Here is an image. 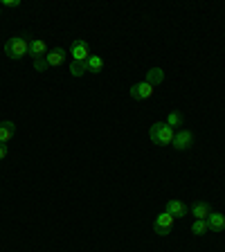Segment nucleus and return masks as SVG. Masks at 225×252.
I'll list each match as a JSON object with an SVG mask.
<instances>
[{
    "instance_id": "nucleus-13",
    "label": "nucleus",
    "mask_w": 225,
    "mask_h": 252,
    "mask_svg": "<svg viewBox=\"0 0 225 252\" xmlns=\"http://www.w3.org/2000/svg\"><path fill=\"white\" fill-rule=\"evenodd\" d=\"M164 81V70L162 68H151L147 72V84H151L153 88H156V86H160Z\"/></svg>"
},
{
    "instance_id": "nucleus-9",
    "label": "nucleus",
    "mask_w": 225,
    "mask_h": 252,
    "mask_svg": "<svg viewBox=\"0 0 225 252\" xmlns=\"http://www.w3.org/2000/svg\"><path fill=\"white\" fill-rule=\"evenodd\" d=\"M47 54V45L45 41H41V38H34V41H30V57L36 61V59H45Z\"/></svg>"
},
{
    "instance_id": "nucleus-10",
    "label": "nucleus",
    "mask_w": 225,
    "mask_h": 252,
    "mask_svg": "<svg viewBox=\"0 0 225 252\" xmlns=\"http://www.w3.org/2000/svg\"><path fill=\"white\" fill-rule=\"evenodd\" d=\"M207 227H210L212 232H223L225 230V214L212 212V214L207 216Z\"/></svg>"
},
{
    "instance_id": "nucleus-19",
    "label": "nucleus",
    "mask_w": 225,
    "mask_h": 252,
    "mask_svg": "<svg viewBox=\"0 0 225 252\" xmlns=\"http://www.w3.org/2000/svg\"><path fill=\"white\" fill-rule=\"evenodd\" d=\"M2 5L9 7V9H16V7H21V0H2Z\"/></svg>"
},
{
    "instance_id": "nucleus-4",
    "label": "nucleus",
    "mask_w": 225,
    "mask_h": 252,
    "mask_svg": "<svg viewBox=\"0 0 225 252\" xmlns=\"http://www.w3.org/2000/svg\"><path fill=\"white\" fill-rule=\"evenodd\" d=\"M70 54H72V61H88L90 59V47L84 38H74L72 47H70Z\"/></svg>"
},
{
    "instance_id": "nucleus-7",
    "label": "nucleus",
    "mask_w": 225,
    "mask_h": 252,
    "mask_svg": "<svg viewBox=\"0 0 225 252\" xmlns=\"http://www.w3.org/2000/svg\"><path fill=\"white\" fill-rule=\"evenodd\" d=\"M45 61L50 68H59L63 61H65V50H61V47H54V50H47L45 54Z\"/></svg>"
},
{
    "instance_id": "nucleus-2",
    "label": "nucleus",
    "mask_w": 225,
    "mask_h": 252,
    "mask_svg": "<svg viewBox=\"0 0 225 252\" xmlns=\"http://www.w3.org/2000/svg\"><path fill=\"white\" fill-rule=\"evenodd\" d=\"M5 54L14 61L23 59L25 54H30V38L27 36H11L9 41L5 43Z\"/></svg>"
},
{
    "instance_id": "nucleus-14",
    "label": "nucleus",
    "mask_w": 225,
    "mask_h": 252,
    "mask_svg": "<svg viewBox=\"0 0 225 252\" xmlns=\"http://www.w3.org/2000/svg\"><path fill=\"white\" fill-rule=\"evenodd\" d=\"M86 63H88V72L97 74V72H101V70H104V59H101L99 54H90V59Z\"/></svg>"
},
{
    "instance_id": "nucleus-17",
    "label": "nucleus",
    "mask_w": 225,
    "mask_h": 252,
    "mask_svg": "<svg viewBox=\"0 0 225 252\" xmlns=\"http://www.w3.org/2000/svg\"><path fill=\"white\" fill-rule=\"evenodd\" d=\"M192 232H194L196 236H203L210 232V227H207V220H194V225H192Z\"/></svg>"
},
{
    "instance_id": "nucleus-12",
    "label": "nucleus",
    "mask_w": 225,
    "mask_h": 252,
    "mask_svg": "<svg viewBox=\"0 0 225 252\" xmlns=\"http://www.w3.org/2000/svg\"><path fill=\"white\" fill-rule=\"evenodd\" d=\"M167 212L173 216V219H178V216L187 214L189 210H187V205H185V203H180V200L173 198V200H169V203H167Z\"/></svg>"
},
{
    "instance_id": "nucleus-20",
    "label": "nucleus",
    "mask_w": 225,
    "mask_h": 252,
    "mask_svg": "<svg viewBox=\"0 0 225 252\" xmlns=\"http://www.w3.org/2000/svg\"><path fill=\"white\" fill-rule=\"evenodd\" d=\"M7 153H9V149H7V144H0V160H5Z\"/></svg>"
},
{
    "instance_id": "nucleus-18",
    "label": "nucleus",
    "mask_w": 225,
    "mask_h": 252,
    "mask_svg": "<svg viewBox=\"0 0 225 252\" xmlns=\"http://www.w3.org/2000/svg\"><path fill=\"white\" fill-rule=\"evenodd\" d=\"M47 68H50V65H47L45 59H36V61H34V70H36V72H45Z\"/></svg>"
},
{
    "instance_id": "nucleus-3",
    "label": "nucleus",
    "mask_w": 225,
    "mask_h": 252,
    "mask_svg": "<svg viewBox=\"0 0 225 252\" xmlns=\"http://www.w3.org/2000/svg\"><path fill=\"white\" fill-rule=\"evenodd\" d=\"M173 223H176V219H173L169 212H162V214L156 216V223H153V230H156V234L160 236H167L169 232L173 230Z\"/></svg>"
},
{
    "instance_id": "nucleus-15",
    "label": "nucleus",
    "mask_w": 225,
    "mask_h": 252,
    "mask_svg": "<svg viewBox=\"0 0 225 252\" xmlns=\"http://www.w3.org/2000/svg\"><path fill=\"white\" fill-rule=\"evenodd\" d=\"M88 72V63L86 61H72L70 63V74L72 77H84Z\"/></svg>"
},
{
    "instance_id": "nucleus-5",
    "label": "nucleus",
    "mask_w": 225,
    "mask_h": 252,
    "mask_svg": "<svg viewBox=\"0 0 225 252\" xmlns=\"http://www.w3.org/2000/svg\"><path fill=\"white\" fill-rule=\"evenodd\" d=\"M173 149L176 151H185V149H189L192 144H194V133L187 131V128H183V131L176 133V137H173Z\"/></svg>"
},
{
    "instance_id": "nucleus-16",
    "label": "nucleus",
    "mask_w": 225,
    "mask_h": 252,
    "mask_svg": "<svg viewBox=\"0 0 225 252\" xmlns=\"http://www.w3.org/2000/svg\"><path fill=\"white\" fill-rule=\"evenodd\" d=\"M167 124L171 126L173 131H176V126H183L185 124L183 113H178V110H171V113H169V117H167Z\"/></svg>"
},
{
    "instance_id": "nucleus-11",
    "label": "nucleus",
    "mask_w": 225,
    "mask_h": 252,
    "mask_svg": "<svg viewBox=\"0 0 225 252\" xmlns=\"http://www.w3.org/2000/svg\"><path fill=\"white\" fill-rule=\"evenodd\" d=\"M14 135H16V124L14 122H2V124H0V144H7Z\"/></svg>"
},
{
    "instance_id": "nucleus-6",
    "label": "nucleus",
    "mask_w": 225,
    "mask_h": 252,
    "mask_svg": "<svg viewBox=\"0 0 225 252\" xmlns=\"http://www.w3.org/2000/svg\"><path fill=\"white\" fill-rule=\"evenodd\" d=\"M151 94H153V86L147 84V81H140V84H133L131 86V97H133V99H137V101L149 99Z\"/></svg>"
},
{
    "instance_id": "nucleus-1",
    "label": "nucleus",
    "mask_w": 225,
    "mask_h": 252,
    "mask_svg": "<svg viewBox=\"0 0 225 252\" xmlns=\"http://www.w3.org/2000/svg\"><path fill=\"white\" fill-rule=\"evenodd\" d=\"M149 137H151V142L153 144H158V147H167V144H171L173 142L176 131H173L167 122H156V124L149 128Z\"/></svg>"
},
{
    "instance_id": "nucleus-8",
    "label": "nucleus",
    "mask_w": 225,
    "mask_h": 252,
    "mask_svg": "<svg viewBox=\"0 0 225 252\" xmlns=\"http://www.w3.org/2000/svg\"><path fill=\"white\" fill-rule=\"evenodd\" d=\"M189 214L194 216L196 220H207V216L212 214V210H210V205L207 203H200L198 200V203H194L192 207H189Z\"/></svg>"
}]
</instances>
